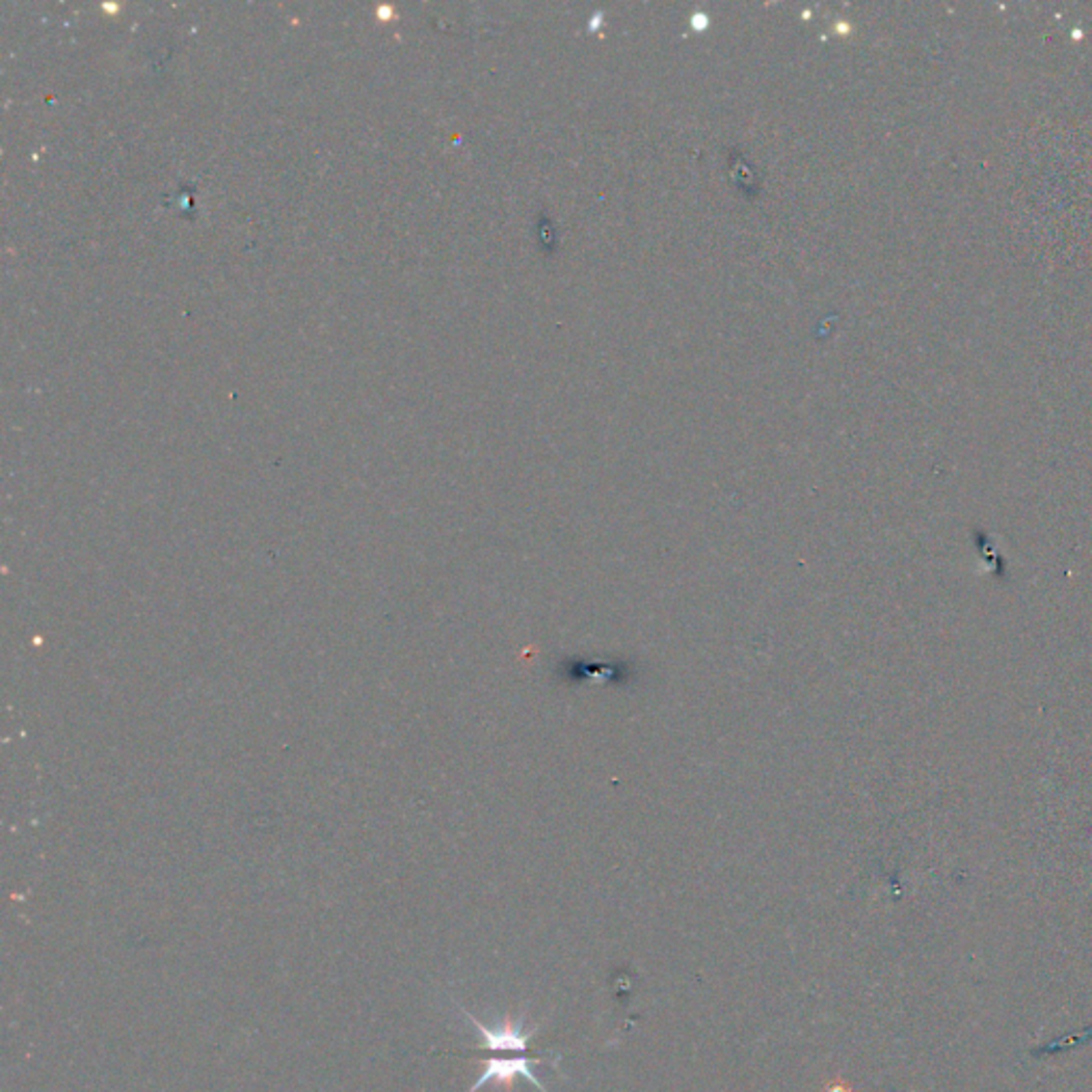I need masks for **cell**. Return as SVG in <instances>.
<instances>
[{"mask_svg": "<svg viewBox=\"0 0 1092 1092\" xmlns=\"http://www.w3.org/2000/svg\"><path fill=\"white\" fill-rule=\"evenodd\" d=\"M516 1077L530 1080L542 1092L547 1090L542 1086V1082L534 1075V1071L530 1067V1059L523 1057V1059H489L487 1063H484V1069H482L480 1077L476 1080V1084L470 1088V1092H476L478 1088H482L484 1084H489V1082H496V1084H500L504 1088H512Z\"/></svg>", "mask_w": 1092, "mask_h": 1092, "instance_id": "cell-1", "label": "cell"}, {"mask_svg": "<svg viewBox=\"0 0 1092 1092\" xmlns=\"http://www.w3.org/2000/svg\"><path fill=\"white\" fill-rule=\"evenodd\" d=\"M468 1018L474 1022V1027L482 1035V1047H487V1049H516V1051H525L530 1045V1039L536 1033V1031L523 1033L512 1018H506L498 1029L484 1027L480 1020H476L470 1014H468Z\"/></svg>", "mask_w": 1092, "mask_h": 1092, "instance_id": "cell-2", "label": "cell"}]
</instances>
